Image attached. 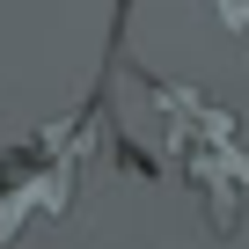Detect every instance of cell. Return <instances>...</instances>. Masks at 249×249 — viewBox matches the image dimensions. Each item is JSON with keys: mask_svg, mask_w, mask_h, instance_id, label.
<instances>
[{"mask_svg": "<svg viewBox=\"0 0 249 249\" xmlns=\"http://www.w3.org/2000/svg\"><path fill=\"white\" fill-rule=\"evenodd\" d=\"M147 110H154V161L183 169L198 205L213 213L220 234L242 227V205H249V147L234 132V110L198 95V88H176V81H140Z\"/></svg>", "mask_w": 249, "mask_h": 249, "instance_id": "1", "label": "cell"}, {"mask_svg": "<svg viewBox=\"0 0 249 249\" xmlns=\"http://www.w3.org/2000/svg\"><path fill=\"white\" fill-rule=\"evenodd\" d=\"M88 147H95V117H59L37 140H22V147L0 154V242H15L30 220L73 213Z\"/></svg>", "mask_w": 249, "mask_h": 249, "instance_id": "2", "label": "cell"}, {"mask_svg": "<svg viewBox=\"0 0 249 249\" xmlns=\"http://www.w3.org/2000/svg\"><path fill=\"white\" fill-rule=\"evenodd\" d=\"M213 15H220V30L249 37V0H213Z\"/></svg>", "mask_w": 249, "mask_h": 249, "instance_id": "3", "label": "cell"}]
</instances>
